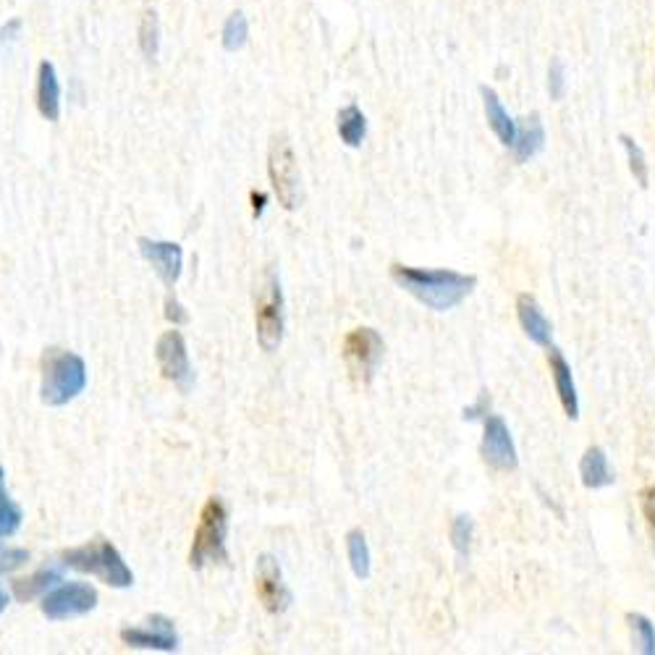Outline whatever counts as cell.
<instances>
[{
	"instance_id": "obj_6",
	"label": "cell",
	"mask_w": 655,
	"mask_h": 655,
	"mask_svg": "<svg viewBox=\"0 0 655 655\" xmlns=\"http://www.w3.org/2000/svg\"><path fill=\"white\" fill-rule=\"evenodd\" d=\"M383 338L372 327H354L349 336L344 338V362L349 367L352 378L357 383L367 385L376 378L380 359H383Z\"/></svg>"
},
{
	"instance_id": "obj_36",
	"label": "cell",
	"mask_w": 655,
	"mask_h": 655,
	"mask_svg": "<svg viewBox=\"0 0 655 655\" xmlns=\"http://www.w3.org/2000/svg\"><path fill=\"white\" fill-rule=\"evenodd\" d=\"M5 606H9V593H5V590L0 587V614L5 611Z\"/></svg>"
},
{
	"instance_id": "obj_34",
	"label": "cell",
	"mask_w": 655,
	"mask_h": 655,
	"mask_svg": "<svg viewBox=\"0 0 655 655\" xmlns=\"http://www.w3.org/2000/svg\"><path fill=\"white\" fill-rule=\"evenodd\" d=\"M488 404H490V402H488V396H485V393H483V396H480V398H477V404H475V406H469V409H467V412H464V419H477V417H488Z\"/></svg>"
},
{
	"instance_id": "obj_11",
	"label": "cell",
	"mask_w": 655,
	"mask_h": 655,
	"mask_svg": "<svg viewBox=\"0 0 655 655\" xmlns=\"http://www.w3.org/2000/svg\"><path fill=\"white\" fill-rule=\"evenodd\" d=\"M254 587H258V598L265 611L284 614L291 606V593H288L284 574H281L278 561L273 556H260L258 559V574H254Z\"/></svg>"
},
{
	"instance_id": "obj_15",
	"label": "cell",
	"mask_w": 655,
	"mask_h": 655,
	"mask_svg": "<svg viewBox=\"0 0 655 655\" xmlns=\"http://www.w3.org/2000/svg\"><path fill=\"white\" fill-rule=\"evenodd\" d=\"M516 314H520V325L533 344L537 346H548L550 349V338H553V327H550V320L543 314L540 305H537L535 297L529 294H522L516 299Z\"/></svg>"
},
{
	"instance_id": "obj_23",
	"label": "cell",
	"mask_w": 655,
	"mask_h": 655,
	"mask_svg": "<svg viewBox=\"0 0 655 655\" xmlns=\"http://www.w3.org/2000/svg\"><path fill=\"white\" fill-rule=\"evenodd\" d=\"M629 627H632L634 645L642 655H655V627L647 616L629 614Z\"/></svg>"
},
{
	"instance_id": "obj_33",
	"label": "cell",
	"mask_w": 655,
	"mask_h": 655,
	"mask_svg": "<svg viewBox=\"0 0 655 655\" xmlns=\"http://www.w3.org/2000/svg\"><path fill=\"white\" fill-rule=\"evenodd\" d=\"M166 318H168V320H174L176 325H181V323H187V320H189V314L181 310V305H179V301L168 297V299H166Z\"/></svg>"
},
{
	"instance_id": "obj_16",
	"label": "cell",
	"mask_w": 655,
	"mask_h": 655,
	"mask_svg": "<svg viewBox=\"0 0 655 655\" xmlns=\"http://www.w3.org/2000/svg\"><path fill=\"white\" fill-rule=\"evenodd\" d=\"M37 108L48 121H58V118H61V84H58L56 66L50 61L39 63Z\"/></svg>"
},
{
	"instance_id": "obj_2",
	"label": "cell",
	"mask_w": 655,
	"mask_h": 655,
	"mask_svg": "<svg viewBox=\"0 0 655 655\" xmlns=\"http://www.w3.org/2000/svg\"><path fill=\"white\" fill-rule=\"evenodd\" d=\"M87 385V367L74 352L50 349L43 357V402L48 406H63L74 402Z\"/></svg>"
},
{
	"instance_id": "obj_31",
	"label": "cell",
	"mask_w": 655,
	"mask_h": 655,
	"mask_svg": "<svg viewBox=\"0 0 655 655\" xmlns=\"http://www.w3.org/2000/svg\"><path fill=\"white\" fill-rule=\"evenodd\" d=\"M548 90H550V97H553V100H561V97H563V90H567V74H563V63L561 61L550 63Z\"/></svg>"
},
{
	"instance_id": "obj_32",
	"label": "cell",
	"mask_w": 655,
	"mask_h": 655,
	"mask_svg": "<svg viewBox=\"0 0 655 655\" xmlns=\"http://www.w3.org/2000/svg\"><path fill=\"white\" fill-rule=\"evenodd\" d=\"M19 32H22V22H19V19H11L9 24L0 26V48H3V45L13 43V39L19 37Z\"/></svg>"
},
{
	"instance_id": "obj_35",
	"label": "cell",
	"mask_w": 655,
	"mask_h": 655,
	"mask_svg": "<svg viewBox=\"0 0 655 655\" xmlns=\"http://www.w3.org/2000/svg\"><path fill=\"white\" fill-rule=\"evenodd\" d=\"M252 202H254V218H260L262 210H265L267 196L265 194H252Z\"/></svg>"
},
{
	"instance_id": "obj_10",
	"label": "cell",
	"mask_w": 655,
	"mask_h": 655,
	"mask_svg": "<svg viewBox=\"0 0 655 655\" xmlns=\"http://www.w3.org/2000/svg\"><path fill=\"white\" fill-rule=\"evenodd\" d=\"M480 454L493 469L511 472V469L520 467V456H516L514 438H511L509 425L503 422V419L498 415L485 417V432H483Z\"/></svg>"
},
{
	"instance_id": "obj_19",
	"label": "cell",
	"mask_w": 655,
	"mask_h": 655,
	"mask_svg": "<svg viewBox=\"0 0 655 655\" xmlns=\"http://www.w3.org/2000/svg\"><path fill=\"white\" fill-rule=\"evenodd\" d=\"M483 100H485V116H488L490 129L496 131V136L501 140V144H507L511 147L516 140V123L511 121V116L507 114V108H503L501 100H498V95L493 90L483 87Z\"/></svg>"
},
{
	"instance_id": "obj_18",
	"label": "cell",
	"mask_w": 655,
	"mask_h": 655,
	"mask_svg": "<svg viewBox=\"0 0 655 655\" xmlns=\"http://www.w3.org/2000/svg\"><path fill=\"white\" fill-rule=\"evenodd\" d=\"M546 144V131H543V123L537 116L524 118V121L516 127V140L511 147H514V157L520 163H527L529 157H535Z\"/></svg>"
},
{
	"instance_id": "obj_7",
	"label": "cell",
	"mask_w": 655,
	"mask_h": 655,
	"mask_svg": "<svg viewBox=\"0 0 655 655\" xmlns=\"http://www.w3.org/2000/svg\"><path fill=\"white\" fill-rule=\"evenodd\" d=\"M267 174H271V183L278 194L281 205L286 210H294L299 205V168L297 157H294L291 144L286 136H275L271 142V155H267Z\"/></svg>"
},
{
	"instance_id": "obj_30",
	"label": "cell",
	"mask_w": 655,
	"mask_h": 655,
	"mask_svg": "<svg viewBox=\"0 0 655 655\" xmlns=\"http://www.w3.org/2000/svg\"><path fill=\"white\" fill-rule=\"evenodd\" d=\"M640 507H642V516H645L647 535H651L653 553H655V485H647V488L642 490V493H640Z\"/></svg>"
},
{
	"instance_id": "obj_26",
	"label": "cell",
	"mask_w": 655,
	"mask_h": 655,
	"mask_svg": "<svg viewBox=\"0 0 655 655\" xmlns=\"http://www.w3.org/2000/svg\"><path fill=\"white\" fill-rule=\"evenodd\" d=\"M621 144H624L627 150V160H629V170H632L634 181L640 183L642 189H647V181H651V176H647V163H645V153H642V147L638 142L632 140V136L621 134Z\"/></svg>"
},
{
	"instance_id": "obj_21",
	"label": "cell",
	"mask_w": 655,
	"mask_h": 655,
	"mask_svg": "<svg viewBox=\"0 0 655 655\" xmlns=\"http://www.w3.org/2000/svg\"><path fill=\"white\" fill-rule=\"evenodd\" d=\"M338 134L349 147H359L367 134V118L357 105H346L338 114Z\"/></svg>"
},
{
	"instance_id": "obj_12",
	"label": "cell",
	"mask_w": 655,
	"mask_h": 655,
	"mask_svg": "<svg viewBox=\"0 0 655 655\" xmlns=\"http://www.w3.org/2000/svg\"><path fill=\"white\" fill-rule=\"evenodd\" d=\"M150 627H131L121 629V640L129 647H140V651H160V653H174L179 651V638H176L174 624L163 616H153L147 621Z\"/></svg>"
},
{
	"instance_id": "obj_37",
	"label": "cell",
	"mask_w": 655,
	"mask_h": 655,
	"mask_svg": "<svg viewBox=\"0 0 655 655\" xmlns=\"http://www.w3.org/2000/svg\"><path fill=\"white\" fill-rule=\"evenodd\" d=\"M0 483H3V467H0Z\"/></svg>"
},
{
	"instance_id": "obj_3",
	"label": "cell",
	"mask_w": 655,
	"mask_h": 655,
	"mask_svg": "<svg viewBox=\"0 0 655 655\" xmlns=\"http://www.w3.org/2000/svg\"><path fill=\"white\" fill-rule=\"evenodd\" d=\"M66 567L76 569V572L95 574L97 580H103L110 587H131L134 585V574L127 567V561L121 559V553L110 546L108 540L90 543V546L71 548L63 553Z\"/></svg>"
},
{
	"instance_id": "obj_5",
	"label": "cell",
	"mask_w": 655,
	"mask_h": 655,
	"mask_svg": "<svg viewBox=\"0 0 655 655\" xmlns=\"http://www.w3.org/2000/svg\"><path fill=\"white\" fill-rule=\"evenodd\" d=\"M254 325H258V341L265 352H275L284 341V294H281L278 275L265 271L254 301Z\"/></svg>"
},
{
	"instance_id": "obj_9",
	"label": "cell",
	"mask_w": 655,
	"mask_h": 655,
	"mask_svg": "<svg viewBox=\"0 0 655 655\" xmlns=\"http://www.w3.org/2000/svg\"><path fill=\"white\" fill-rule=\"evenodd\" d=\"M97 606V590L84 585V582H69L52 590L43 598V614L50 621H66L74 616L90 614Z\"/></svg>"
},
{
	"instance_id": "obj_24",
	"label": "cell",
	"mask_w": 655,
	"mask_h": 655,
	"mask_svg": "<svg viewBox=\"0 0 655 655\" xmlns=\"http://www.w3.org/2000/svg\"><path fill=\"white\" fill-rule=\"evenodd\" d=\"M247 37H249L247 16L241 11L231 13V16H228L226 26H223V48L231 50V52L239 50V48H245Z\"/></svg>"
},
{
	"instance_id": "obj_20",
	"label": "cell",
	"mask_w": 655,
	"mask_h": 655,
	"mask_svg": "<svg viewBox=\"0 0 655 655\" xmlns=\"http://www.w3.org/2000/svg\"><path fill=\"white\" fill-rule=\"evenodd\" d=\"M61 580H63L61 567H43L39 572L26 576V580L13 582V595H16L19 600H32V598H37V595L48 593V590L52 585H58Z\"/></svg>"
},
{
	"instance_id": "obj_27",
	"label": "cell",
	"mask_w": 655,
	"mask_h": 655,
	"mask_svg": "<svg viewBox=\"0 0 655 655\" xmlns=\"http://www.w3.org/2000/svg\"><path fill=\"white\" fill-rule=\"evenodd\" d=\"M22 509H19L16 501H11L9 496L0 490V537H11L19 533V527H22Z\"/></svg>"
},
{
	"instance_id": "obj_22",
	"label": "cell",
	"mask_w": 655,
	"mask_h": 655,
	"mask_svg": "<svg viewBox=\"0 0 655 655\" xmlns=\"http://www.w3.org/2000/svg\"><path fill=\"white\" fill-rule=\"evenodd\" d=\"M346 548H349L354 574H357L359 580H367V576H370V548H367V537L362 529H352L349 537H346Z\"/></svg>"
},
{
	"instance_id": "obj_8",
	"label": "cell",
	"mask_w": 655,
	"mask_h": 655,
	"mask_svg": "<svg viewBox=\"0 0 655 655\" xmlns=\"http://www.w3.org/2000/svg\"><path fill=\"white\" fill-rule=\"evenodd\" d=\"M155 357H157V365H160L163 378L170 380V383L183 393L192 389L194 372H192V365H189L187 341H183L179 331H166L160 338H157Z\"/></svg>"
},
{
	"instance_id": "obj_25",
	"label": "cell",
	"mask_w": 655,
	"mask_h": 655,
	"mask_svg": "<svg viewBox=\"0 0 655 655\" xmlns=\"http://www.w3.org/2000/svg\"><path fill=\"white\" fill-rule=\"evenodd\" d=\"M140 45L150 61L157 58V50H160V24H157L155 11H144L142 26H140Z\"/></svg>"
},
{
	"instance_id": "obj_4",
	"label": "cell",
	"mask_w": 655,
	"mask_h": 655,
	"mask_svg": "<svg viewBox=\"0 0 655 655\" xmlns=\"http://www.w3.org/2000/svg\"><path fill=\"white\" fill-rule=\"evenodd\" d=\"M226 535H228V509L221 498H210L202 507L200 524H196L189 567L205 569L207 563H226Z\"/></svg>"
},
{
	"instance_id": "obj_13",
	"label": "cell",
	"mask_w": 655,
	"mask_h": 655,
	"mask_svg": "<svg viewBox=\"0 0 655 655\" xmlns=\"http://www.w3.org/2000/svg\"><path fill=\"white\" fill-rule=\"evenodd\" d=\"M140 252L142 258L155 267V273L160 275L163 284L174 286L176 281H179L183 265V252L179 245H174V241L140 239Z\"/></svg>"
},
{
	"instance_id": "obj_29",
	"label": "cell",
	"mask_w": 655,
	"mask_h": 655,
	"mask_svg": "<svg viewBox=\"0 0 655 655\" xmlns=\"http://www.w3.org/2000/svg\"><path fill=\"white\" fill-rule=\"evenodd\" d=\"M26 561H29V550L0 543V574L16 572V569H22Z\"/></svg>"
},
{
	"instance_id": "obj_14",
	"label": "cell",
	"mask_w": 655,
	"mask_h": 655,
	"mask_svg": "<svg viewBox=\"0 0 655 655\" xmlns=\"http://www.w3.org/2000/svg\"><path fill=\"white\" fill-rule=\"evenodd\" d=\"M548 367H550V376H553L556 393H559V402L563 406V412H567L569 419H576L580 417V396H576V383L572 376V367H569L567 359H563V354L556 349V346H550V352H548Z\"/></svg>"
},
{
	"instance_id": "obj_1",
	"label": "cell",
	"mask_w": 655,
	"mask_h": 655,
	"mask_svg": "<svg viewBox=\"0 0 655 655\" xmlns=\"http://www.w3.org/2000/svg\"><path fill=\"white\" fill-rule=\"evenodd\" d=\"M391 278L436 312L454 310L477 286L475 275L445 271V267H441V271H422V267L398 265V262L391 265Z\"/></svg>"
},
{
	"instance_id": "obj_17",
	"label": "cell",
	"mask_w": 655,
	"mask_h": 655,
	"mask_svg": "<svg viewBox=\"0 0 655 655\" xmlns=\"http://www.w3.org/2000/svg\"><path fill=\"white\" fill-rule=\"evenodd\" d=\"M580 477H582V485L590 490H600L614 483L611 464H608L606 451H603L600 445H590L585 451V456H582L580 462Z\"/></svg>"
},
{
	"instance_id": "obj_28",
	"label": "cell",
	"mask_w": 655,
	"mask_h": 655,
	"mask_svg": "<svg viewBox=\"0 0 655 655\" xmlns=\"http://www.w3.org/2000/svg\"><path fill=\"white\" fill-rule=\"evenodd\" d=\"M451 543H454L456 553L462 556V559H467L469 546H472V520L469 516L458 514L454 524H451Z\"/></svg>"
}]
</instances>
